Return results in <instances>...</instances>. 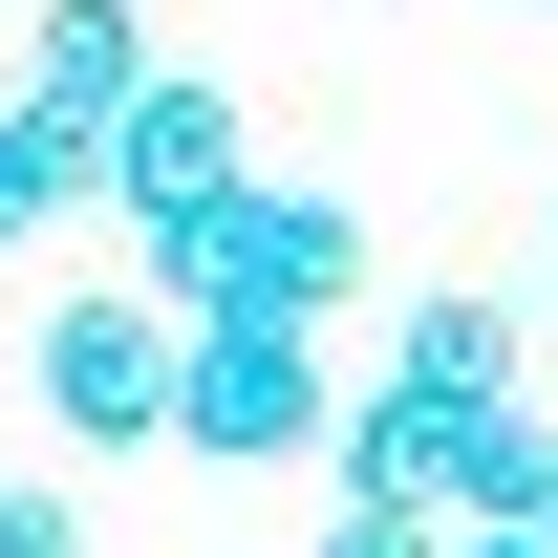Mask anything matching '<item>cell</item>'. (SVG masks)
Listing matches in <instances>:
<instances>
[{
    "mask_svg": "<svg viewBox=\"0 0 558 558\" xmlns=\"http://www.w3.org/2000/svg\"><path fill=\"white\" fill-rule=\"evenodd\" d=\"M150 301H172V323H344V301H365V215L301 194V172H258L236 215L150 236Z\"/></svg>",
    "mask_w": 558,
    "mask_h": 558,
    "instance_id": "obj_1",
    "label": "cell"
},
{
    "mask_svg": "<svg viewBox=\"0 0 558 558\" xmlns=\"http://www.w3.org/2000/svg\"><path fill=\"white\" fill-rule=\"evenodd\" d=\"M22 409L65 429V451H172V409H194V323H172V301H108V279H86V301H44V323H22Z\"/></svg>",
    "mask_w": 558,
    "mask_h": 558,
    "instance_id": "obj_2",
    "label": "cell"
},
{
    "mask_svg": "<svg viewBox=\"0 0 558 558\" xmlns=\"http://www.w3.org/2000/svg\"><path fill=\"white\" fill-rule=\"evenodd\" d=\"M172 451H215V473L344 451V365H323V323H194V409H172Z\"/></svg>",
    "mask_w": 558,
    "mask_h": 558,
    "instance_id": "obj_3",
    "label": "cell"
},
{
    "mask_svg": "<svg viewBox=\"0 0 558 558\" xmlns=\"http://www.w3.org/2000/svg\"><path fill=\"white\" fill-rule=\"evenodd\" d=\"M258 194V130H236V86H150L130 130H108V215H130V236H194V215H236Z\"/></svg>",
    "mask_w": 558,
    "mask_h": 558,
    "instance_id": "obj_4",
    "label": "cell"
},
{
    "mask_svg": "<svg viewBox=\"0 0 558 558\" xmlns=\"http://www.w3.org/2000/svg\"><path fill=\"white\" fill-rule=\"evenodd\" d=\"M515 344H537V301H494V279H429L409 323H387V387H429V409H515Z\"/></svg>",
    "mask_w": 558,
    "mask_h": 558,
    "instance_id": "obj_5",
    "label": "cell"
},
{
    "mask_svg": "<svg viewBox=\"0 0 558 558\" xmlns=\"http://www.w3.org/2000/svg\"><path fill=\"white\" fill-rule=\"evenodd\" d=\"M65 215H108V108L22 86L0 108V236H65Z\"/></svg>",
    "mask_w": 558,
    "mask_h": 558,
    "instance_id": "obj_6",
    "label": "cell"
},
{
    "mask_svg": "<svg viewBox=\"0 0 558 558\" xmlns=\"http://www.w3.org/2000/svg\"><path fill=\"white\" fill-rule=\"evenodd\" d=\"M451 451H473V409H429V387H365L344 409V494L365 515H451Z\"/></svg>",
    "mask_w": 558,
    "mask_h": 558,
    "instance_id": "obj_7",
    "label": "cell"
},
{
    "mask_svg": "<svg viewBox=\"0 0 558 558\" xmlns=\"http://www.w3.org/2000/svg\"><path fill=\"white\" fill-rule=\"evenodd\" d=\"M22 65L65 86V108H108V130L172 86V65H150V0H44V22H22Z\"/></svg>",
    "mask_w": 558,
    "mask_h": 558,
    "instance_id": "obj_8",
    "label": "cell"
},
{
    "mask_svg": "<svg viewBox=\"0 0 558 558\" xmlns=\"http://www.w3.org/2000/svg\"><path fill=\"white\" fill-rule=\"evenodd\" d=\"M323 558H473V537H451V515H365V494H344V515H323Z\"/></svg>",
    "mask_w": 558,
    "mask_h": 558,
    "instance_id": "obj_9",
    "label": "cell"
},
{
    "mask_svg": "<svg viewBox=\"0 0 558 558\" xmlns=\"http://www.w3.org/2000/svg\"><path fill=\"white\" fill-rule=\"evenodd\" d=\"M0 558H86V515H65L44 473H0Z\"/></svg>",
    "mask_w": 558,
    "mask_h": 558,
    "instance_id": "obj_10",
    "label": "cell"
},
{
    "mask_svg": "<svg viewBox=\"0 0 558 558\" xmlns=\"http://www.w3.org/2000/svg\"><path fill=\"white\" fill-rule=\"evenodd\" d=\"M473 558H558V537H473Z\"/></svg>",
    "mask_w": 558,
    "mask_h": 558,
    "instance_id": "obj_11",
    "label": "cell"
},
{
    "mask_svg": "<svg viewBox=\"0 0 558 558\" xmlns=\"http://www.w3.org/2000/svg\"><path fill=\"white\" fill-rule=\"evenodd\" d=\"M537 301H558V236H537Z\"/></svg>",
    "mask_w": 558,
    "mask_h": 558,
    "instance_id": "obj_12",
    "label": "cell"
}]
</instances>
